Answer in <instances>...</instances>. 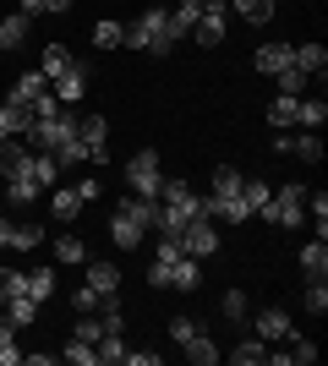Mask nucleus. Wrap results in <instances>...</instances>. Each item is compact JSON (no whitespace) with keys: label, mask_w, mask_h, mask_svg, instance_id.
<instances>
[{"label":"nucleus","mask_w":328,"mask_h":366,"mask_svg":"<svg viewBox=\"0 0 328 366\" xmlns=\"http://www.w3.org/2000/svg\"><path fill=\"white\" fill-rule=\"evenodd\" d=\"M39 192H44V186L33 181V175H11V181H6V197H11V208H33V202H39Z\"/></svg>","instance_id":"4be33fe9"},{"label":"nucleus","mask_w":328,"mask_h":366,"mask_svg":"<svg viewBox=\"0 0 328 366\" xmlns=\"http://www.w3.org/2000/svg\"><path fill=\"white\" fill-rule=\"evenodd\" d=\"M148 285H154V290H170V257H154V262H148Z\"/></svg>","instance_id":"49530a36"},{"label":"nucleus","mask_w":328,"mask_h":366,"mask_svg":"<svg viewBox=\"0 0 328 366\" xmlns=\"http://www.w3.org/2000/svg\"><path fill=\"white\" fill-rule=\"evenodd\" d=\"M55 262H88V246H82V235H61V241H55Z\"/></svg>","instance_id":"79ce46f5"},{"label":"nucleus","mask_w":328,"mask_h":366,"mask_svg":"<svg viewBox=\"0 0 328 366\" xmlns=\"http://www.w3.org/2000/svg\"><path fill=\"white\" fill-rule=\"evenodd\" d=\"M0 246H11V219H0Z\"/></svg>","instance_id":"603ef678"},{"label":"nucleus","mask_w":328,"mask_h":366,"mask_svg":"<svg viewBox=\"0 0 328 366\" xmlns=\"http://www.w3.org/2000/svg\"><path fill=\"white\" fill-rule=\"evenodd\" d=\"M28 142L22 137H0V175H6V181H11V175H28Z\"/></svg>","instance_id":"f8f14e48"},{"label":"nucleus","mask_w":328,"mask_h":366,"mask_svg":"<svg viewBox=\"0 0 328 366\" xmlns=\"http://www.w3.org/2000/svg\"><path fill=\"white\" fill-rule=\"evenodd\" d=\"M290 66H296V71H307V76H323V71H328V49H323V44H296Z\"/></svg>","instance_id":"dca6fc26"},{"label":"nucleus","mask_w":328,"mask_h":366,"mask_svg":"<svg viewBox=\"0 0 328 366\" xmlns=\"http://www.w3.org/2000/svg\"><path fill=\"white\" fill-rule=\"evenodd\" d=\"M203 219H230V224H241V219H252V208L241 202V169L219 164L214 181H208V197H203Z\"/></svg>","instance_id":"f03ea898"},{"label":"nucleus","mask_w":328,"mask_h":366,"mask_svg":"<svg viewBox=\"0 0 328 366\" xmlns=\"http://www.w3.org/2000/svg\"><path fill=\"white\" fill-rule=\"evenodd\" d=\"M142 229H148V224H142L137 214L115 208V219H109V241L121 246V252H137V246H142Z\"/></svg>","instance_id":"1a4fd4ad"},{"label":"nucleus","mask_w":328,"mask_h":366,"mask_svg":"<svg viewBox=\"0 0 328 366\" xmlns=\"http://www.w3.org/2000/svg\"><path fill=\"white\" fill-rule=\"evenodd\" d=\"M197 285H203V262L181 252V257L170 262V290H197Z\"/></svg>","instance_id":"2eb2a0df"},{"label":"nucleus","mask_w":328,"mask_h":366,"mask_svg":"<svg viewBox=\"0 0 328 366\" xmlns=\"http://www.w3.org/2000/svg\"><path fill=\"white\" fill-rule=\"evenodd\" d=\"M192 334H197V322H192V317H175L170 322V339H175V345H187Z\"/></svg>","instance_id":"de8ad7c7"},{"label":"nucleus","mask_w":328,"mask_h":366,"mask_svg":"<svg viewBox=\"0 0 328 366\" xmlns=\"http://www.w3.org/2000/svg\"><path fill=\"white\" fill-rule=\"evenodd\" d=\"M290 55H296V44H257V55H252V66L263 76H279L284 66H290Z\"/></svg>","instance_id":"ddd939ff"},{"label":"nucleus","mask_w":328,"mask_h":366,"mask_svg":"<svg viewBox=\"0 0 328 366\" xmlns=\"http://www.w3.org/2000/svg\"><path fill=\"white\" fill-rule=\"evenodd\" d=\"M219 312L230 322H247V312H252V301H247V290H224V301H219Z\"/></svg>","instance_id":"37998d69"},{"label":"nucleus","mask_w":328,"mask_h":366,"mask_svg":"<svg viewBox=\"0 0 328 366\" xmlns=\"http://www.w3.org/2000/svg\"><path fill=\"white\" fill-rule=\"evenodd\" d=\"M0 28H6V49H16V44H28L33 16H28V11H11V16H0Z\"/></svg>","instance_id":"5701e85b"},{"label":"nucleus","mask_w":328,"mask_h":366,"mask_svg":"<svg viewBox=\"0 0 328 366\" xmlns=\"http://www.w3.org/2000/svg\"><path fill=\"white\" fill-rule=\"evenodd\" d=\"M0 49H6V28H0Z\"/></svg>","instance_id":"864d4df0"},{"label":"nucleus","mask_w":328,"mask_h":366,"mask_svg":"<svg viewBox=\"0 0 328 366\" xmlns=\"http://www.w3.org/2000/svg\"><path fill=\"white\" fill-rule=\"evenodd\" d=\"M126 366H159V350H126Z\"/></svg>","instance_id":"3c124183"},{"label":"nucleus","mask_w":328,"mask_h":366,"mask_svg":"<svg viewBox=\"0 0 328 366\" xmlns=\"http://www.w3.org/2000/svg\"><path fill=\"white\" fill-rule=\"evenodd\" d=\"M66 361H71V366H99V350H94V345H88V339H77V334H71V339H66Z\"/></svg>","instance_id":"e433bc0d"},{"label":"nucleus","mask_w":328,"mask_h":366,"mask_svg":"<svg viewBox=\"0 0 328 366\" xmlns=\"http://www.w3.org/2000/svg\"><path fill=\"white\" fill-rule=\"evenodd\" d=\"M284 345H290V350H284V355H290V366H312V361H317V339H301V334H290Z\"/></svg>","instance_id":"ea45409f"},{"label":"nucleus","mask_w":328,"mask_h":366,"mask_svg":"<svg viewBox=\"0 0 328 366\" xmlns=\"http://www.w3.org/2000/svg\"><path fill=\"white\" fill-rule=\"evenodd\" d=\"M235 11H241L247 28H263L268 16H274V0H235Z\"/></svg>","instance_id":"f704fd0d"},{"label":"nucleus","mask_w":328,"mask_h":366,"mask_svg":"<svg viewBox=\"0 0 328 366\" xmlns=\"http://www.w3.org/2000/svg\"><path fill=\"white\" fill-rule=\"evenodd\" d=\"M71 192H77V197H82V208H88V202H94V197H99V181H94V175H82V181H77V186H71Z\"/></svg>","instance_id":"09e8293b"},{"label":"nucleus","mask_w":328,"mask_h":366,"mask_svg":"<svg viewBox=\"0 0 328 366\" xmlns=\"http://www.w3.org/2000/svg\"><path fill=\"white\" fill-rule=\"evenodd\" d=\"M181 350H187V361H192V366H214L219 355H224V350H219V345H214V339L203 334V328H197V334H192L187 345H181Z\"/></svg>","instance_id":"aec40b11"},{"label":"nucleus","mask_w":328,"mask_h":366,"mask_svg":"<svg viewBox=\"0 0 328 366\" xmlns=\"http://www.w3.org/2000/svg\"><path fill=\"white\" fill-rule=\"evenodd\" d=\"M274 82H279V93H284V99H307V88H312V76H307V71H296V66H284V71L274 76Z\"/></svg>","instance_id":"cd10ccee"},{"label":"nucleus","mask_w":328,"mask_h":366,"mask_svg":"<svg viewBox=\"0 0 328 366\" xmlns=\"http://www.w3.org/2000/svg\"><path fill=\"white\" fill-rule=\"evenodd\" d=\"M284 153H296L301 164H317V159H323V142H317V132H301V137H290Z\"/></svg>","instance_id":"2f4dec72"},{"label":"nucleus","mask_w":328,"mask_h":366,"mask_svg":"<svg viewBox=\"0 0 328 366\" xmlns=\"http://www.w3.org/2000/svg\"><path fill=\"white\" fill-rule=\"evenodd\" d=\"M71 306H77V312H99V295H94V290H88V285H82V290H77V295H71Z\"/></svg>","instance_id":"8fccbe9b"},{"label":"nucleus","mask_w":328,"mask_h":366,"mask_svg":"<svg viewBox=\"0 0 328 366\" xmlns=\"http://www.w3.org/2000/svg\"><path fill=\"white\" fill-rule=\"evenodd\" d=\"M181 246H187V257H197V262H203V257H214V252H219V224L197 214L187 229H181Z\"/></svg>","instance_id":"39448f33"},{"label":"nucleus","mask_w":328,"mask_h":366,"mask_svg":"<svg viewBox=\"0 0 328 366\" xmlns=\"http://www.w3.org/2000/svg\"><path fill=\"white\" fill-rule=\"evenodd\" d=\"M94 44H99V49L126 44V22H109V16H104V22H94Z\"/></svg>","instance_id":"a19ab883"},{"label":"nucleus","mask_w":328,"mask_h":366,"mask_svg":"<svg viewBox=\"0 0 328 366\" xmlns=\"http://www.w3.org/2000/svg\"><path fill=\"white\" fill-rule=\"evenodd\" d=\"M192 33H197V44H203V49L224 44V11H203L197 22H192Z\"/></svg>","instance_id":"a211bd4d"},{"label":"nucleus","mask_w":328,"mask_h":366,"mask_svg":"<svg viewBox=\"0 0 328 366\" xmlns=\"http://www.w3.org/2000/svg\"><path fill=\"white\" fill-rule=\"evenodd\" d=\"M28 175L44 186V192H49V186H61V164H55V153H28Z\"/></svg>","instance_id":"412c9836"},{"label":"nucleus","mask_w":328,"mask_h":366,"mask_svg":"<svg viewBox=\"0 0 328 366\" xmlns=\"http://www.w3.org/2000/svg\"><path fill=\"white\" fill-rule=\"evenodd\" d=\"M44 241V224H33V219H22V224H11V246L16 252H33V246Z\"/></svg>","instance_id":"c9c22d12"},{"label":"nucleus","mask_w":328,"mask_h":366,"mask_svg":"<svg viewBox=\"0 0 328 366\" xmlns=\"http://www.w3.org/2000/svg\"><path fill=\"white\" fill-rule=\"evenodd\" d=\"M49 202H55V219H77L82 214V197L71 186H49Z\"/></svg>","instance_id":"c85d7f7f"},{"label":"nucleus","mask_w":328,"mask_h":366,"mask_svg":"<svg viewBox=\"0 0 328 366\" xmlns=\"http://www.w3.org/2000/svg\"><path fill=\"white\" fill-rule=\"evenodd\" d=\"M296 109H301V99H274V104H268V126H274V132H290V126H296Z\"/></svg>","instance_id":"b1692460"},{"label":"nucleus","mask_w":328,"mask_h":366,"mask_svg":"<svg viewBox=\"0 0 328 366\" xmlns=\"http://www.w3.org/2000/svg\"><path fill=\"white\" fill-rule=\"evenodd\" d=\"M99 361L104 366H115V361H126V339H121V328H109V334H99Z\"/></svg>","instance_id":"473e14b6"},{"label":"nucleus","mask_w":328,"mask_h":366,"mask_svg":"<svg viewBox=\"0 0 328 366\" xmlns=\"http://www.w3.org/2000/svg\"><path fill=\"white\" fill-rule=\"evenodd\" d=\"M257 219H268V224H279V229H296V224H307V186L301 181H290V186H279L274 197L257 208Z\"/></svg>","instance_id":"7ed1b4c3"},{"label":"nucleus","mask_w":328,"mask_h":366,"mask_svg":"<svg viewBox=\"0 0 328 366\" xmlns=\"http://www.w3.org/2000/svg\"><path fill=\"white\" fill-rule=\"evenodd\" d=\"M33 121H39V115H33V104H22V99H6V104H0V126H6V137H28Z\"/></svg>","instance_id":"9b49d317"},{"label":"nucleus","mask_w":328,"mask_h":366,"mask_svg":"<svg viewBox=\"0 0 328 366\" xmlns=\"http://www.w3.org/2000/svg\"><path fill=\"white\" fill-rule=\"evenodd\" d=\"M44 93H49V76L39 71V66H33V71H22V76L11 82V99H22V104H33V99H44Z\"/></svg>","instance_id":"f3484780"},{"label":"nucleus","mask_w":328,"mask_h":366,"mask_svg":"<svg viewBox=\"0 0 328 366\" xmlns=\"http://www.w3.org/2000/svg\"><path fill=\"white\" fill-rule=\"evenodd\" d=\"M77 137H82L88 164H104V148H109V121H104V115H82V121H77Z\"/></svg>","instance_id":"0eeeda50"},{"label":"nucleus","mask_w":328,"mask_h":366,"mask_svg":"<svg viewBox=\"0 0 328 366\" xmlns=\"http://www.w3.org/2000/svg\"><path fill=\"white\" fill-rule=\"evenodd\" d=\"M159 208H170V214H181V219H197V214H203V197H197L187 181H170V175H164V186H159Z\"/></svg>","instance_id":"423d86ee"},{"label":"nucleus","mask_w":328,"mask_h":366,"mask_svg":"<svg viewBox=\"0 0 328 366\" xmlns=\"http://www.w3.org/2000/svg\"><path fill=\"white\" fill-rule=\"evenodd\" d=\"M290 334H296V322H290V312H279V306H268V312H257V339H263V345H284Z\"/></svg>","instance_id":"9d476101"},{"label":"nucleus","mask_w":328,"mask_h":366,"mask_svg":"<svg viewBox=\"0 0 328 366\" xmlns=\"http://www.w3.org/2000/svg\"><path fill=\"white\" fill-rule=\"evenodd\" d=\"M28 290V274H22V268H0V306L11 301V295H22Z\"/></svg>","instance_id":"c03bdc74"},{"label":"nucleus","mask_w":328,"mask_h":366,"mask_svg":"<svg viewBox=\"0 0 328 366\" xmlns=\"http://www.w3.org/2000/svg\"><path fill=\"white\" fill-rule=\"evenodd\" d=\"M328 121V104L323 99H301V109H296V126H307V132H317V126Z\"/></svg>","instance_id":"4c0bfd02"},{"label":"nucleus","mask_w":328,"mask_h":366,"mask_svg":"<svg viewBox=\"0 0 328 366\" xmlns=\"http://www.w3.org/2000/svg\"><path fill=\"white\" fill-rule=\"evenodd\" d=\"M28 295L44 306L49 295H55V268H44V262H39V268H28Z\"/></svg>","instance_id":"a878e982"},{"label":"nucleus","mask_w":328,"mask_h":366,"mask_svg":"<svg viewBox=\"0 0 328 366\" xmlns=\"http://www.w3.org/2000/svg\"><path fill=\"white\" fill-rule=\"evenodd\" d=\"M268 197H274V186H268V181H257V175H241V202L252 208V219H257V208H263Z\"/></svg>","instance_id":"393cba45"},{"label":"nucleus","mask_w":328,"mask_h":366,"mask_svg":"<svg viewBox=\"0 0 328 366\" xmlns=\"http://www.w3.org/2000/svg\"><path fill=\"white\" fill-rule=\"evenodd\" d=\"M301 274L307 279H328V241H307L301 246Z\"/></svg>","instance_id":"6ab92c4d"},{"label":"nucleus","mask_w":328,"mask_h":366,"mask_svg":"<svg viewBox=\"0 0 328 366\" xmlns=\"http://www.w3.org/2000/svg\"><path fill=\"white\" fill-rule=\"evenodd\" d=\"M6 317H11L16 328H28V322L39 317V301H33L28 290H22V295H11V301H6Z\"/></svg>","instance_id":"7c9ffc66"},{"label":"nucleus","mask_w":328,"mask_h":366,"mask_svg":"<svg viewBox=\"0 0 328 366\" xmlns=\"http://www.w3.org/2000/svg\"><path fill=\"white\" fill-rule=\"evenodd\" d=\"M181 39H187V28L175 22L170 6H142L137 22H126V44H131V49H148V55H159V61H164Z\"/></svg>","instance_id":"f257e3e1"},{"label":"nucleus","mask_w":328,"mask_h":366,"mask_svg":"<svg viewBox=\"0 0 328 366\" xmlns=\"http://www.w3.org/2000/svg\"><path fill=\"white\" fill-rule=\"evenodd\" d=\"M301 306H307L312 317H323V312H328V279H307V295H301Z\"/></svg>","instance_id":"58836bf2"},{"label":"nucleus","mask_w":328,"mask_h":366,"mask_svg":"<svg viewBox=\"0 0 328 366\" xmlns=\"http://www.w3.org/2000/svg\"><path fill=\"white\" fill-rule=\"evenodd\" d=\"M49 93H55L61 104H82V93H88V66L71 61L61 76H55V82H49Z\"/></svg>","instance_id":"6e6552de"},{"label":"nucleus","mask_w":328,"mask_h":366,"mask_svg":"<svg viewBox=\"0 0 328 366\" xmlns=\"http://www.w3.org/2000/svg\"><path fill=\"white\" fill-rule=\"evenodd\" d=\"M263 355H268V345L252 334V339H241V345L230 350V361H235V366H263Z\"/></svg>","instance_id":"72a5a7b5"},{"label":"nucleus","mask_w":328,"mask_h":366,"mask_svg":"<svg viewBox=\"0 0 328 366\" xmlns=\"http://www.w3.org/2000/svg\"><path fill=\"white\" fill-rule=\"evenodd\" d=\"M71 61H77V55H71L66 44H44V61H39V71H44L49 82H55V76H61V71H66Z\"/></svg>","instance_id":"bb28decb"},{"label":"nucleus","mask_w":328,"mask_h":366,"mask_svg":"<svg viewBox=\"0 0 328 366\" xmlns=\"http://www.w3.org/2000/svg\"><path fill=\"white\" fill-rule=\"evenodd\" d=\"M0 137H6V126H0Z\"/></svg>","instance_id":"5fc2aeb1"},{"label":"nucleus","mask_w":328,"mask_h":366,"mask_svg":"<svg viewBox=\"0 0 328 366\" xmlns=\"http://www.w3.org/2000/svg\"><path fill=\"white\" fill-rule=\"evenodd\" d=\"M126 186H131L137 197H159L164 169H159V153L154 148H137V153H131V164H126Z\"/></svg>","instance_id":"20e7f679"},{"label":"nucleus","mask_w":328,"mask_h":366,"mask_svg":"<svg viewBox=\"0 0 328 366\" xmlns=\"http://www.w3.org/2000/svg\"><path fill=\"white\" fill-rule=\"evenodd\" d=\"M88 290L104 301V295H121V268L115 262H88Z\"/></svg>","instance_id":"4468645a"},{"label":"nucleus","mask_w":328,"mask_h":366,"mask_svg":"<svg viewBox=\"0 0 328 366\" xmlns=\"http://www.w3.org/2000/svg\"><path fill=\"white\" fill-rule=\"evenodd\" d=\"M22 361V350H16V322L0 312V366H16Z\"/></svg>","instance_id":"c756f323"},{"label":"nucleus","mask_w":328,"mask_h":366,"mask_svg":"<svg viewBox=\"0 0 328 366\" xmlns=\"http://www.w3.org/2000/svg\"><path fill=\"white\" fill-rule=\"evenodd\" d=\"M22 11H28V16H39V11L66 16V11H71V0H22Z\"/></svg>","instance_id":"a18cd8bd"}]
</instances>
